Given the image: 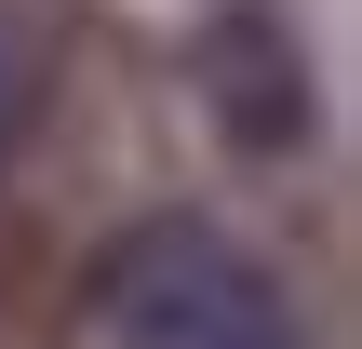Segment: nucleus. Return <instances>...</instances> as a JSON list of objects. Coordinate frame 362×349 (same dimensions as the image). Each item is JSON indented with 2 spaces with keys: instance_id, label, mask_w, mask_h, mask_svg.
I'll use <instances>...</instances> for the list:
<instances>
[{
  "instance_id": "nucleus-1",
  "label": "nucleus",
  "mask_w": 362,
  "mask_h": 349,
  "mask_svg": "<svg viewBox=\"0 0 362 349\" xmlns=\"http://www.w3.org/2000/svg\"><path fill=\"white\" fill-rule=\"evenodd\" d=\"M94 349H309L296 296L269 282V256H242L202 215H161L107 256L94 282Z\"/></svg>"
},
{
  "instance_id": "nucleus-2",
  "label": "nucleus",
  "mask_w": 362,
  "mask_h": 349,
  "mask_svg": "<svg viewBox=\"0 0 362 349\" xmlns=\"http://www.w3.org/2000/svg\"><path fill=\"white\" fill-rule=\"evenodd\" d=\"M188 67H202V108H215V135L242 161H296L309 148V67H296V40L269 13H215L188 40Z\"/></svg>"
},
{
  "instance_id": "nucleus-3",
  "label": "nucleus",
  "mask_w": 362,
  "mask_h": 349,
  "mask_svg": "<svg viewBox=\"0 0 362 349\" xmlns=\"http://www.w3.org/2000/svg\"><path fill=\"white\" fill-rule=\"evenodd\" d=\"M40 108H54V67H40V40H27V27L0 13V161H13V148L40 135Z\"/></svg>"
}]
</instances>
